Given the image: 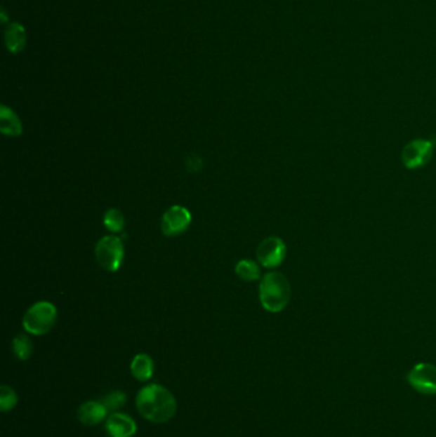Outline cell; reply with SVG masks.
Here are the masks:
<instances>
[{
    "mask_svg": "<svg viewBox=\"0 0 436 437\" xmlns=\"http://www.w3.org/2000/svg\"><path fill=\"white\" fill-rule=\"evenodd\" d=\"M136 405L140 415L147 421L164 423L171 421L177 412L174 395L161 385L151 384L137 394Z\"/></svg>",
    "mask_w": 436,
    "mask_h": 437,
    "instance_id": "6da1fadb",
    "label": "cell"
},
{
    "mask_svg": "<svg viewBox=\"0 0 436 437\" xmlns=\"http://www.w3.org/2000/svg\"><path fill=\"white\" fill-rule=\"evenodd\" d=\"M291 300V285L286 276L278 271L265 275L260 283V301L266 311L277 314L286 309Z\"/></svg>",
    "mask_w": 436,
    "mask_h": 437,
    "instance_id": "7a4b0ae2",
    "label": "cell"
},
{
    "mask_svg": "<svg viewBox=\"0 0 436 437\" xmlns=\"http://www.w3.org/2000/svg\"><path fill=\"white\" fill-rule=\"evenodd\" d=\"M57 321V309L49 302H39L27 309L23 328L32 335L48 334Z\"/></svg>",
    "mask_w": 436,
    "mask_h": 437,
    "instance_id": "3957f363",
    "label": "cell"
},
{
    "mask_svg": "<svg viewBox=\"0 0 436 437\" xmlns=\"http://www.w3.org/2000/svg\"><path fill=\"white\" fill-rule=\"evenodd\" d=\"M95 253L101 267L107 271H117L123 264L124 247L119 238L107 236L99 241Z\"/></svg>",
    "mask_w": 436,
    "mask_h": 437,
    "instance_id": "277c9868",
    "label": "cell"
},
{
    "mask_svg": "<svg viewBox=\"0 0 436 437\" xmlns=\"http://www.w3.org/2000/svg\"><path fill=\"white\" fill-rule=\"evenodd\" d=\"M434 154V144L426 140H414L402 151V161L407 169H420L429 163Z\"/></svg>",
    "mask_w": 436,
    "mask_h": 437,
    "instance_id": "5b68a950",
    "label": "cell"
},
{
    "mask_svg": "<svg viewBox=\"0 0 436 437\" xmlns=\"http://www.w3.org/2000/svg\"><path fill=\"white\" fill-rule=\"evenodd\" d=\"M408 384L420 394H436V365L431 363L416 365L407 376Z\"/></svg>",
    "mask_w": 436,
    "mask_h": 437,
    "instance_id": "8992f818",
    "label": "cell"
},
{
    "mask_svg": "<svg viewBox=\"0 0 436 437\" xmlns=\"http://www.w3.org/2000/svg\"><path fill=\"white\" fill-rule=\"evenodd\" d=\"M286 255V243L279 237L266 238L258 246V262L267 269H274L282 265Z\"/></svg>",
    "mask_w": 436,
    "mask_h": 437,
    "instance_id": "52a82bcc",
    "label": "cell"
},
{
    "mask_svg": "<svg viewBox=\"0 0 436 437\" xmlns=\"http://www.w3.org/2000/svg\"><path fill=\"white\" fill-rule=\"evenodd\" d=\"M191 214L183 206H172L161 219V230L168 237H176L185 233L191 225Z\"/></svg>",
    "mask_w": 436,
    "mask_h": 437,
    "instance_id": "ba28073f",
    "label": "cell"
},
{
    "mask_svg": "<svg viewBox=\"0 0 436 437\" xmlns=\"http://www.w3.org/2000/svg\"><path fill=\"white\" fill-rule=\"evenodd\" d=\"M107 433L110 437H132L137 431V424L128 415L112 413L107 419Z\"/></svg>",
    "mask_w": 436,
    "mask_h": 437,
    "instance_id": "9c48e42d",
    "label": "cell"
},
{
    "mask_svg": "<svg viewBox=\"0 0 436 437\" xmlns=\"http://www.w3.org/2000/svg\"><path fill=\"white\" fill-rule=\"evenodd\" d=\"M107 412L109 410L101 401H87L79 407L77 416L79 422L86 426H95L107 418Z\"/></svg>",
    "mask_w": 436,
    "mask_h": 437,
    "instance_id": "30bf717a",
    "label": "cell"
},
{
    "mask_svg": "<svg viewBox=\"0 0 436 437\" xmlns=\"http://www.w3.org/2000/svg\"><path fill=\"white\" fill-rule=\"evenodd\" d=\"M26 29L18 22H13L6 29V45L8 51L13 54L21 53L26 46Z\"/></svg>",
    "mask_w": 436,
    "mask_h": 437,
    "instance_id": "8fae6325",
    "label": "cell"
},
{
    "mask_svg": "<svg viewBox=\"0 0 436 437\" xmlns=\"http://www.w3.org/2000/svg\"><path fill=\"white\" fill-rule=\"evenodd\" d=\"M0 130L8 136H20L22 133V123L12 109L6 105L0 108Z\"/></svg>",
    "mask_w": 436,
    "mask_h": 437,
    "instance_id": "7c38bea8",
    "label": "cell"
},
{
    "mask_svg": "<svg viewBox=\"0 0 436 437\" xmlns=\"http://www.w3.org/2000/svg\"><path fill=\"white\" fill-rule=\"evenodd\" d=\"M131 372L138 381L150 380L154 373V362L147 354H137L131 363Z\"/></svg>",
    "mask_w": 436,
    "mask_h": 437,
    "instance_id": "4fadbf2b",
    "label": "cell"
},
{
    "mask_svg": "<svg viewBox=\"0 0 436 437\" xmlns=\"http://www.w3.org/2000/svg\"><path fill=\"white\" fill-rule=\"evenodd\" d=\"M236 273L244 281H255L260 278V267L251 260H242L237 264Z\"/></svg>",
    "mask_w": 436,
    "mask_h": 437,
    "instance_id": "5bb4252c",
    "label": "cell"
},
{
    "mask_svg": "<svg viewBox=\"0 0 436 437\" xmlns=\"http://www.w3.org/2000/svg\"><path fill=\"white\" fill-rule=\"evenodd\" d=\"M104 225L107 230L118 233L124 227V216L118 208H109L104 215Z\"/></svg>",
    "mask_w": 436,
    "mask_h": 437,
    "instance_id": "9a60e30c",
    "label": "cell"
},
{
    "mask_svg": "<svg viewBox=\"0 0 436 437\" xmlns=\"http://www.w3.org/2000/svg\"><path fill=\"white\" fill-rule=\"evenodd\" d=\"M13 351L17 358L26 361L32 354V343L26 335H17L13 340Z\"/></svg>",
    "mask_w": 436,
    "mask_h": 437,
    "instance_id": "2e32d148",
    "label": "cell"
},
{
    "mask_svg": "<svg viewBox=\"0 0 436 437\" xmlns=\"http://www.w3.org/2000/svg\"><path fill=\"white\" fill-rule=\"evenodd\" d=\"M17 403H18V398H17L15 390L12 387L6 386V385L1 386V390H0V409H1V412H9V410L15 409Z\"/></svg>",
    "mask_w": 436,
    "mask_h": 437,
    "instance_id": "e0dca14e",
    "label": "cell"
},
{
    "mask_svg": "<svg viewBox=\"0 0 436 437\" xmlns=\"http://www.w3.org/2000/svg\"><path fill=\"white\" fill-rule=\"evenodd\" d=\"M105 408L110 412V410H118V409L123 407L127 401V395L122 393V391H113L110 394H107L103 401H100Z\"/></svg>",
    "mask_w": 436,
    "mask_h": 437,
    "instance_id": "ac0fdd59",
    "label": "cell"
},
{
    "mask_svg": "<svg viewBox=\"0 0 436 437\" xmlns=\"http://www.w3.org/2000/svg\"><path fill=\"white\" fill-rule=\"evenodd\" d=\"M201 165H202V163H201V159L199 156H191V158H188V160H187L188 170H191V172L199 170Z\"/></svg>",
    "mask_w": 436,
    "mask_h": 437,
    "instance_id": "d6986e66",
    "label": "cell"
},
{
    "mask_svg": "<svg viewBox=\"0 0 436 437\" xmlns=\"http://www.w3.org/2000/svg\"><path fill=\"white\" fill-rule=\"evenodd\" d=\"M8 21L7 15H6V11L1 9V23H6Z\"/></svg>",
    "mask_w": 436,
    "mask_h": 437,
    "instance_id": "ffe728a7",
    "label": "cell"
}]
</instances>
